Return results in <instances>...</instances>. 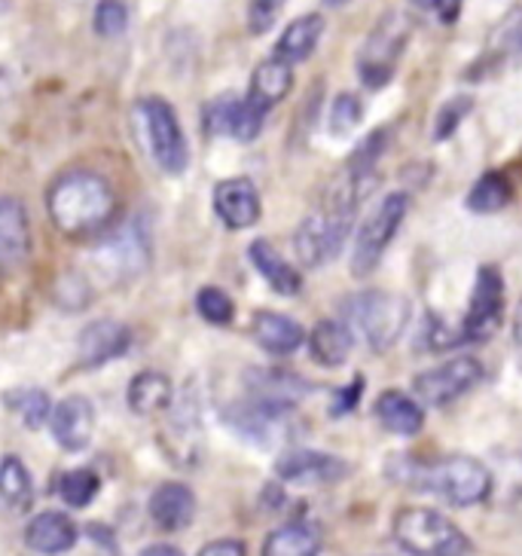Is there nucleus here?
Here are the masks:
<instances>
[{"label": "nucleus", "instance_id": "9d476101", "mask_svg": "<svg viewBox=\"0 0 522 556\" xmlns=\"http://www.w3.org/2000/svg\"><path fill=\"white\" fill-rule=\"evenodd\" d=\"M483 377V364L471 355H458L424 370L416 377V394L419 401L431 404V407H446L458 401L461 394H468Z\"/></svg>", "mask_w": 522, "mask_h": 556}, {"label": "nucleus", "instance_id": "9b49d317", "mask_svg": "<svg viewBox=\"0 0 522 556\" xmlns=\"http://www.w3.org/2000/svg\"><path fill=\"white\" fill-rule=\"evenodd\" d=\"M227 426L257 446H276L278 441L288 438V422H291V409L276 407V404H263L254 397H245L239 404L224 409Z\"/></svg>", "mask_w": 522, "mask_h": 556}, {"label": "nucleus", "instance_id": "412c9836", "mask_svg": "<svg viewBox=\"0 0 522 556\" xmlns=\"http://www.w3.org/2000/svg\"><path fill=\"white\" fill-rule=\"evenodd\" d=\"M168 431H171L168 453L183 465H193L202 453V419H199V407L193 397L183 394L168 407Z\"/></svg>", "mask_w": 522, "mask_h": 556}, {"label": "nucleus", "instance_id": "6e6552de", "mask_svg": "<svg viewBox=\"0 0 522 556\" xmlns=\"http://www.w3.org/2000/svg\"><path fill=\"white\" fill-rule=\"evenodd\" d=\"M407 193H392L375 205V212L364 220V227L358 229V239H355V251H352V273L355 276H370L379 266L385 248L392 245L400 224L407 220Z\"/></svg>", "mask_w": 522, "mask_h": 556}, {"label": "nucleus", "instance_id": "6ab92c4d", "mask_svg": "<svg viewBox=\"0 0 522 556\" xmlns=\"http://www.w3.org/2000/svg\"><path fill=\"white\" fill-rule=\"evenodd\" d=\"M77 523L62 510H43L37 514L25 529V544L40 556H62L77 544Z\"/></svg>", "mask_w": 522, "mask_h": 556}, {"label": "nucleus", "instance_id": "0eeeda50", "mask_svg": "<svg viewBox=\"0 0 522 556\" xmlns=\"http://www.w3.org/2000/svg\"><path fill=\"white\" fill-rule=\"evenodd\" d=\"M355 224V208L327 199L318 212H311L294 232V251L303 266H321L343 251L345 239Z\"/></svg>", "mask_w": 522, "mask_h": 556}, {"label": "nucleus", "instance_id": "a211bd4d", "mask_svg": "<svg viewBox=\"0 0 522 556\" xmlns=\"http://www.w3.org/2000/svg\"><path fill=\"white\" fill-rule=\"evenodd\" d=\"M150 520L163 532H180L196 517V495L187 483H163L150 495Z\"/></svg>", "mask_w": 522, "mask_h": 556}, {"label": "nucleus", "instance_id": "f3484780", "mask_svg": "<svg viewBox=\"0 0 522 556\" xmlns=\"http://www.w3.org/2000/svg\"><path fill=\"white\" fill-rule=\"evenodd\" d=\"M131 345V330L119 321L101 318L92 321L80 333V364L82 367H104L107 361L123 358Z\"/></svg>", "mask_w": 522, "mask_h": 556}, {"label": "nucleus", "instance_id": "473e14b6", "mask_svg": "<svg viewBox=\"0 0 522 556\" xmlns=\"http://www.w3.org/2000/svg\"><path fill=\"white\" fill-rule=\"evenodd\" d=\"M7 407L16 409L28 428H43L52 416V397L43 389H16L7 392Z\"/></svg>", "mask_w": 522, "mask_h": 556}, {"label": "nucleus", "instance_id": "cd10ccee", "mask_svg": "<svg viewBox=\"0 0 522 556\" xmlns=\"http://www.w3.org/2000/svg\"><path fill=\"white\" fill-rule=\"evenodd\" d=\"M355 349V333L343 321H318L309 333V352L321 367H340Z\"/></svg>", "mask_w": 522, "mask_h": 556}, {"label": "nucleus", "instance_id": "4c0bfd02", "mask_svg": "<svg viewBox=\"0 0 522 556\" xmlns=\"http://www.w3.org/2000/svg\"><path fill=\"white\" fill-rule=\"evenodd\" d=\"M471 96H456V99L446 101L441 111H437V119H434V138H437V141H446L449 135H456V129L461 126V119L471 114Z\"/></svg>", "mask_w": 522, "mask_h": 556}, {"label": "nucleus", "instance_id": "aec40b11", "mask_svg": "<svg viewBox=\"0 0 522 556\" xmlns=\"http://www.w3.org/2000/svg\"><path fill=\"white\" fill-rule=\"evenodd\" d=\"M31 251V229L28 214L18 199L0 197V273L13 269Z\"/></svg>", "mask_w": 522, "mask_h": 556}, {"label": "nucleus", "instance_id": "f03ea898", "mask_svg": "<svg viewBox=\"0 0 522 556\" xmlns=\"http://www.w3.org/2000/svg\"><path fill=\"white\" fill-rule=\"evenodd\" d=\"M47 212L65 236H86L111 224L116 214V193L111 180L99 172L74 168L50 187Z\"/></svg>", "mask_w": 522, "mask_h": 556}, {"label": "nucleus", "instance_id": "bb28decb", "mask_svg": "<svg viewBox=\"0 0 522 556\" xmlns=\"http://www.w3.org/2000/svg\"><path fill=\"white\" fill-rule=\"evenodd\" d=\"M144 261H148L144 239L135 229H126L123 236H114L101 251H96V266L107 269L116 281L119 278L126 281V276H135L144 266Z\"/></svg>", "mask_w": 522, "mask_h": 556}, {"label": "nucleus", "instance_id": "ea45409f", "mask_svg": "<svg viewBox=\"0 0 522 556\" xmlns=\"http://www.w3.org/2000/svg\"><path fill=\"white\" fill-rule=\"evenodd\" d=\"M199 556H247L245 544L235 539H220V541H212V544H205Z\"/></svg>", "mask_w": 522, "mask_h": 556}, {"label": "nucleus", "instance_id": "37998d69", "mask_svg": "<svg viewBox=\"0 0 522 556\" xmlns=\"http://www.w3.org/2000/svg\"><path fill=\"white\" fill-rule=\"evenodd\" d=\"M412 7H419V10H437L441 13V7H443V0H409Z\"/></svg>", "mask_w": 522, "mask_h": 556}, {"label": "nucleus", "instance_id": "e433bc0d", "mask_svg": "<svg viewBox=\"0 0 522 556\" xmlns=\"http://www.w3.org/2000/svg\"><path fill=\"white\" fill-rule=\"evenodd\" d=\"M364 119V104L355 92H340L333 104H330V116H327V126L333 135H348L355 131Z\"/></svg>", "mask_w": 522, "mask_h": 556}, {"label": "nucleus", "instance_id": "72a5a7b5", "mask_svg": "<svg viewBox=\"0 0 522 556\" xmlns=\"http://www.w3.org/2000/svg\"><path fill=\"white\" fill-rule=\"evenodd\" d=\"M55 490H59V495H62V502H65L67 507H89L92 505V498L99 495L101 480L96 471L77 468V471H65V475L59 477Z\"/></svg>", "mask_w": 522, "mask_h": 556}, {"label": "nucleus", "instance_id": "c85d7f7f", "mask_svg": "<svg viewBox=\"0 0 522 556\" xmlns=\"http://www.w3.org/2000/svg\"><path fill=\"white\" fill-rule=\"evenodd\" d=\"M175 404V386L160 370H144L129 382V407L138 416H156Z\"/></svg>", "mask_w": 522, "mask_h": 556}, {"label": "nucleus", "instance_id": "7c9ffc66", "mask_svg": "<svg viewBox=\"0 0 522 556\" xmlns=\"http://www.w3.org/2000/svg\"><path fill=\"white\" fill-rule=\"evenodd\" d=\"M0 502L13 510H28L34 502V483L18 456L0 458Z\"/></svg>", "mask_w": 522, "mask_h": 556}, {"label": "nucleus", "instance_id": "39448f33", "mask_svg": "<svg viewBox=\"0 0 522 556\" xmlns=\"http://www.w3.org/2000/svg\"><path fill=\"white\" fill-rule=\"evenodd\" d=\"M135 129L141 135V144L150 160L163 168L165 175H180L190 163L187 138L180 129L175 108L160 96H148L135 104Z\"/></svg>", "mask_w": 522, "mask_h": 556}, {"label": "nucleus", "instance_id": "20e7f679", "mask_svg": "<svg viewBox=\"0 0 522 556\" xmlns=\"http://www.w3.org/2000/svg\"><path fill=\"white\" fill-rule=\"evenodd\" d=\"M394 541L409 556H464L468 535L434 507H404L394 517Z\"/></svg>", "mask_w": 522, "mask_h": 556}, {"label": "nucleus", "instance_id": "a878e982", "mask_svg": "<svg viewBox=\"0 0 522 556\" xmlns=\"http://www.w3.org/2000/svg\"><path fill=\"white\" fill-rule=\"evenodd\" d=\"M247 257H251L254 269H257V273L266 278V285H269L272 291H278L281 296L300 294V288H303V278H300V273H296L291 263L278 254L272 242H266V239L251 242V248H247Z\"/></svg>", "mask_w": 522, "mask_h": 556}, {"label": "nucleus", "instance_id": "423d86ee", "mask_svg": "<svg viewBox=\"0 0 522 556\" xmlns=\"http://www.w3.org/2000/svg\"><path fill=\"white\" fill-rule=\"evenodd\" d=\"M412 34V22L404 13H385L367 34L358 52V77L367 89H385L397 71V59L404 55Z\"/></svg>", "mask_w": 522, "mask_h": 556}, {"label": "nucleus", "instance_id": "a18cd8bd", "mask_svg": "<svg viewBox=\"0 0 522 556\" xmlns=\"http://www.w3.org/2000/svg\"><path fill=\"white\" fill-rule=\"evenodd\" d=\"M327 7H343V3H348V0H324Z\"/></svg>", "mask_w": 522, "mask_h": 556}, {"label": "nucleus", "instance_id": "7ed1b4c3", "mask_svg": "<svg viewBox=\"0 0 522 556\" xmlns=\"http://www.w3.org/2000/svg\"><path fill=\"white\" fill-rule=\"evenodd\" d=\"M343 312L345 325L358 330L373 352H389L407 330L412 306L407 296L392 291H360L345 300Z\"/></svg>", "mask_w": 522, "mask_h": 556}, {"label": "nucleus", "instance_id": "f8f14e48", "mask_svg": "<svg viewBox=\"0 0 522 556\" xmlns=\"http://www.w3.org/2000/svg\"><path fill=\"white\" fill-rule=\"evenodd\" d=\"M278 480L294 483V486H327L348 475V465L343 458L318 453V450H291L278 458Z\"/></svg>", "mask_w": 522, "mask_h": 556}, {"label": "nucleus", "instance_id": "b1692460", "mask_svg": "<svg viewBox=\"0 0 522 556\" xmlns=\"http://www.w3.org/2000/svg\"><path fill=\"white\" fill-rule=\"evenodd\" d=\"M375 419L382 422L385 431H392L397 438H412L424 426V409L416 397H409L400 389H389L375 397Z\"/></svg>", "mask_w": 522, "mask_h": 556}, {"label": "nucleus", "instance_id": "58836bf2", "mask_svg": "<svg viewBox=\"0 0 522 556\" xmlns=\"http://www.w3.org/2000/svg\"><path fill=\"white\" fill-rule=\"evenodd\" d=\"M288 0H251L247 3V31L254 37L266 34L272 25H276L278 13L284 10Z\"/></svg>", "mask_w": 522, "mask_h": 556}, {"label": "nucleus", "instance_id": "c756f323", "mask_svg": "<svg viewBox=\"0 0 522 556\" xmlns=\"http://www.w3.org/2000/svg\"><path fill=\"white\" fill-rule=\"evenodd\" d=\"M321 554V532L311 523L278 526L263 541V556H318Z\"/></svg>", "mask_w": 522, "mask_h": 556}, {"label": "nucleus", "instance_id": "c9c22d12", "mask_svg": "<svg viewBox=\"0 0 522 556\" xmlns=\"http://www.w3.org/2000/svg\"><path fill=\"white\" fill-rule=\"evenodd\" d=\"M92 28L104 40H114L129 28V7L123 0H99L92 13Z\"/></svg>", "mask_w": 522, "mask_h": 556}, {"label": "nucleus", "instance_id": "1a4fd4ad", "mask_svg": "<svg viewBox=\"0 0 522 556\" xmlns=\"http://www.w3.org/2000/svg\"><path fill=\"white\" fill-rule=\"evenodd\" d=\"M505 318V276L498 266H480L473 281L471 303L458 328L461 343H486Z\"/></svg>", "mask_w": 522, "mask_h": 556}, {"label": "nucleus", "instance_id": "2eb2a0df", "mask_svg": "<svg viewBox=\"0 0 522 556\" xmlns=\"http://www.w3.org/2000/svg\"><path fill=\"white\" fill-rule=\"evenodd\" d=\"M214 214L227 229H247L260 220V193L247 178H227L214 187Z\"/></svg>", "mask_w": 522, "mask_h": 556}, {"label": "nucleus", "instance_id": "393cba45", "mask_svg": "<svg viewBox=\"0 0 522 556\" xmlns=\"http://www.w3.org/2000/svg\"><path fill=\"white\" fill-rule=\"evenodd\" d=\"M321 34H324V16L321 13H306V16L294 18L276 43V59L288 62V65H300L306 62L311 52L318 50L321 43Z\"/></svg>", "mask_w": 522, "mask_h": 556}, {"label": "nucleus", "instance_id": "f704fd0d", "mask_svg": "<svg viewBox=\"0 0 522 556\" xmlns=\"http://www.w3.org/2000/svg\"><path fill=\"white\" fill-rule=\"evenodd\" d=\"M196 312L214 328H227L235 318V303H232V296L227 291L208 285V288H202L196 294Z\"/></svg>", "mask_w": 522, "mask_h": 556}, {"label": "nucleus", "instance_id": "2f4dec72", "mask_svg": "<svg viewBox=\"0 0 522 556\" xmlns=\"http://www.w3.org/2000/svg\"><path fill=\"white\" fill-rule=\"evenodd\" d=\"M510 202H513V184H510L507 175H501V172H486V175L468 190V199H464V205L476 214L501 212Z\"/></svg>", "mask_w": 522, "mask_h": 556}, {"label": "nucleus", "instance_id": "4468645a", "mask_svg": "<svg viewBox=\"0 0 522 556\" xmlns=\"http://www.w3.org/2000/svg\"><path fill=\"white\" fill-rule=\"evenodd\" d=\"M50 431L65 453H82L96 434V409L82 394H71L52 407Z\"/></svg>", "mask_w": 522, "mask_h": 556}, {"label": "nucleus", "instance_id": "f257e3e1", "mask_svg": "<svg viewBox=\"0 0 522 556\" xmlns=\"http://www.w3.org/2000/svg\"><path fill=\"white\" fill-rule=\"evenodd\" d=\"M394 480L419 492L441 495L443 502L456 507L483 505L492 495V471L473 456H441V458H400L392 468Z\"/></svg>", "mask_w": 522, "mask_h": 556}, {"label": "nucleus", "instance_id": "79ce46f5", "mask_svg": "<svg viewBox=\"0 0 522 556\" xmlns=\"http://www.w3.org/2000/svg\"><path fill=\"white\" fill-rule=\"evenodd\" d=\"M141 556H183L178 547H171V544H153L148 551H141Z\"/></svg>", "mask_w": 522, "mask_h": 556}, {"label": "nucleus", "instance_id": "5701e85b", "mask_svg": "<svg viewBox=\"0 0 522 556\" xmlns=\"http://www.w3.org/2000/svg\"><path fill=\"white\" fill-rule=\"evenodd\" d=\"M251 330H254L257 345L269 355H294L296 349L306 343L303 325L281 312H257Z\"/></svg>", "mask_w": 522, "mask_h": 556}, {"label": "nucleus", "instance_id": "c03bdc74", "mask_svg": "<svg viewBox=\"0 0 522 556\" xmlns=\"http://www.w3.org/2000/svg\"><path fill=\"white\" fill-rule=\"evenodd\" d=\"M513 337H517V343L522 345V303L520 309H517V318H513Z\"/></svg>", "mask_w": 522, "mask_h": 556}, {"label": "nucleus", "instance_id": "ddd939ff", "mask_svg": "<svg viewBox=\"0 0 522 556\" xmlns=\"http://www.w3.org/2000/svg\"><path fill=\"white\" fill-rule=\"evenodd\" d=\"M266 114L257 111L247 99L239 96H224V99L212 101L205 108V131L208 135H224V138H235V141H254L263 131Z\"/></svg>", "mask_w": 522, "mask_h": 556}, {"label": "nucleus", "instance_id": "4be33fe9", "mask_svg": "<svg viewBox=\"0 0 522 556\" xmlns=\"http://www.w3.org/2000/svg\"><path fill=\"white\" fill-rule=\"evenodd\" d=\"M291 86H294V65H288V62H281V59L272 55V59H266V62H260V65L254 67L245 99L251 101L257 111H263V114L269 116V111L276 108L278 101L288 99Z\"/></svg>", "mask_w": 522, "mask_h": 556}, {"label": "nucleus", "instance_id": "a19ab883", "mask_svg": "<svg viewBox=\"0 0 522 556\" xmlns=\"http://www.w3.org/2000/svg\"><path fill=\"white\" fill-rule=\"evenodd\" d=\"M360 389H364V379H355L345 392H340V404H333V416H340V413H348V409L358 407V397H360Z\"/></svg>", "mask_w": 522, "mask_h": 556}, {"label": "nucleus", "instance_id": "dca6fc26", "mask_svg": "<svg viewBox=\"0 0 522 556\" xmlns=\"http://www.w3.org/2000/svg\"><path fill=\"white\" fill-rule=\"evenodd\" d=\"M245 392L247 397L263 401V404L294 409L296 401H303L311 392V382L288 370H276V367H251L245 374Z\"/></svg>", "mask_w": 522, "mask_h": 556}]
</instances>
